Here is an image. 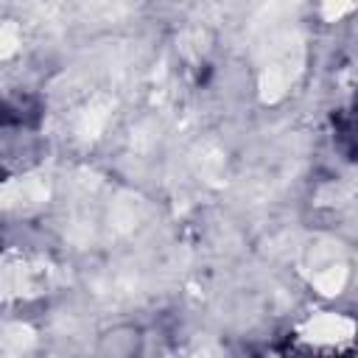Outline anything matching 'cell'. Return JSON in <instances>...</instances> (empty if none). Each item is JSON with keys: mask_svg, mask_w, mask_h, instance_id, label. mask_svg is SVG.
I'll return each instance as SVG.
<instances>
[{"mask_svg": "<svg viewBox=\"0 0 358 358\" xmlns=\"http://www.w3.org/2000/svg\"><path fill=\"white\" fill-rule=\"evenodd\" d=\"M145 347V336L134 322H117L98 333L95 355L98 358H140Z\"/></svg>", "mask_w": 358, "mask_h": 358, "instance_id": "obj_1", "label": "cell"}]
</instances>
